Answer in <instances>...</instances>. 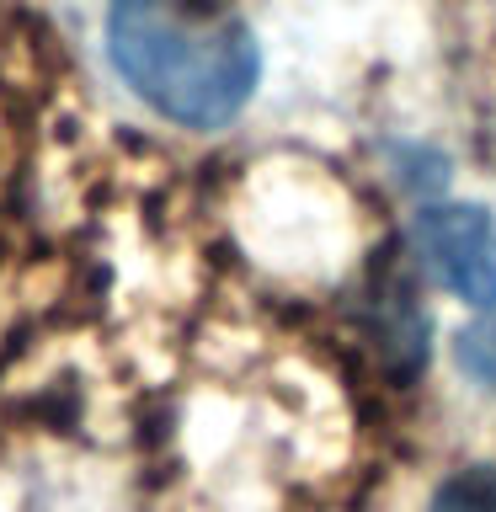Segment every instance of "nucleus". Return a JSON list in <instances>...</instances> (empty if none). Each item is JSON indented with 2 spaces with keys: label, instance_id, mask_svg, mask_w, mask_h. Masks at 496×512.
<instances>
[{
  "label": "nucleus",
  "instance_id": "obj_1",
  "mask_svg": "<svg viewBox=\"0 0 496 512\" xmlns=\"http://www.w3.org/2000/svg\"><path fill=\"white\" fill-rule=\"evenodd\" d=\"M107 54L139 102L182 128H224L262 80L256 32L224 0H112Z\"/></svg>",
  "mask_w": 496,
  "mask_h": 512
},
{
  "label": "nucleus",
  "instance_id": "obj_2",
  "mask_svg": "<svg viewBox=\"0 0 496 512\" xmlns=\"http://www.w3.org/2000/svg\"><path fill=\"white\" fill-rule=\"evenodd\" d=\"M416 251L454 299L496 304V219L480 203H427L416 214Z\"/></svg>",
  "mask_w": 496,
  "mask_h": 512
},
{
  "label": "nucleus",
  "instance_id": "obj_3",
  "mask_svg": "<svg viewBox=\"0 0 496 512\" xmlns=\"http://www.w3.org/2000/svg\"><path fill=\"white\" fill-rule=\"evenodd\" d=\"M432 512H496V475L486 470V464H470V470L454 475L438 491Z\"/></svg>",
  "mask_w": 496,
  "mask_h": 512
},
{
  "label": "nucleus",
  "instance_id": "obj_4",
  "mask_svg": "<svg viewBox=\"0 0 496 512\" xmlns=\"http://www.w3.org/2000/svg\"><path fill=\"white\" fill-rule=\"evenodd\" d=\"M454 358H459V368L475 384L496 390V320H475V326H464L459 342H454Z\"/></svg>",
  "mask_w": 496,
  "mask_h": 512
}]
</instances>
